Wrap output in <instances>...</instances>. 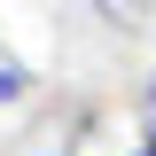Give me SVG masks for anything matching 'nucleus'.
<instances>
[{
	"mask_svg": "<svg viewBox=\"0 0 156 156\" xmlns=\"http://www.w3.org/2000/svg\"><path fill=\"white\" fill-rule=\"evenodd\" d=\"M16 101H31V70L16 55H0V109H16Z\"/></svg>",
	"mask_w": 156,
	"mask_h": 156,
	"instance_id": "f03ea898",
	"label": "nucleus"
},
{
	"mask_svg": "<svg viewBox=\"0 0 156 156\" xmlns=\"http://www.w3.org/2000/svg\"><path fill=\"white\" fill-rule=\"evenodd\" d=\"M125 156H156V140H133V148H125Z\"/></svg>",
	"mask_w": 156,
	"mask_h": 156,
	"instance_id": "20e7f679",
	"label": "nucleus"
},
{
	"mask_svg": "<svg viewBox=\"0 0 156 156\" xmlns=\"http://www.w3.org/2000/svg\"><path fill=\"white\" fill-rule=\"evenodd\" d=\"M133 117H140V140H156V70L140 78V101H133Z\"/></svg>",
	"mask_w": 156,
	"mask_h": 156,
	"instance_id": "7ed1b4c3",
	"label": "nucleus"
},
{
	"mask_svg": "<svg viewBox=\"0 0 156 156\" xmlns=\"http://www.w3.org/2000/svg\"><path fill=\"white\" fill-rule=\"evenodd\" d=\"M86 8H94L109 31H148L156 23V0H86Z\"/></svg>",
	"mask_w": 156,
	"mask_h": 156,
	"instance_id": "f257e3e1",
	"label": "nucleus"
}]
</instances>
